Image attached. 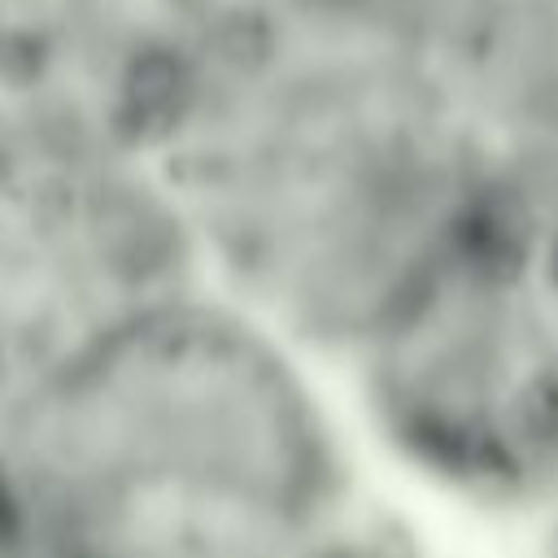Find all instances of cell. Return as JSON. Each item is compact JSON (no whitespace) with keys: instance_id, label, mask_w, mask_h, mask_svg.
Here are the masks:
<instances>
[{"instance_id":"6da1fadb","label":"cell","mask_w":558,"mask_h":558,"mask_svg":"<svg viewBox=\"0 0 558 558\" xmlns=\"http://www.w3.org/2000/svg\"><path fill=\"white\" fill-rule=\"evenodd\" d=\"M144 153L201 283L327 371L497 214L418 0H231Z\"/></svg>"},{"instance_id":"7a4b0ae2","label":"cell","mask_w":558,"mask_h":558,"mask_svg":"<svg viewBox=\"0 0 558 558\" xmlns=\"http://www.w3.org/2000/svg\"><path fill=\"white\" fill-rule=\"evenodd\" d=\"M323 362L192 288L96 344L0 436L35 558H410Z\"/></svg>"},{"instance_id":"3957f363","label":"cell","mask_w":558,"mask_h":558,"mask_svg":"<svg viewBox=\"0 0 558 558\" xmlns=\"http://www.w3.org/2000/svg\"><path fill=\"white\" fill-rule=\"evenodd\" d=\"M388 466L484 514L558 510V257L493 214L336 371Z\"/></svg>"},{"instance_id":"277c9868","label":"cell","mask_w":558,"mask_h":558,"mask_svg":"<svg viewBox=\"0 0 558 558\" xmlns=\"http://www.w3.org/2000/svg\"><path fill=\"white\" fill-rule=\"evenodd\" d=\"M205 288L148 153L0 113V436L140 314Z\"/></svg>"},{"instance_id":"5b68a950","label":"cell","mask_w":558,"mask_h":558,"mask_svg":"<svg viewBox=\"0 0 558 558\" xmlns=\"http://www.w3.org/2000/svg\"><path fill=\"white\" fill-rule=\"evenodd\" d=\"M231 0H0V113L144 148Z\"/></svg>"},{"instance_id":"8992f818","label":"cell","mask_w":558,"mask_h":558,"mask_svg":"<svg viewBox=\"0 0 558 558\" xmlns=\"http://www.w3.org/2000/svg\"><path fill=\"white\" fill-rule=\"evenodd\" d=\"M541 558H558V510L545 514V549H541Z\"/></svg>"}]
</instances>
